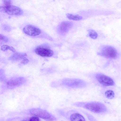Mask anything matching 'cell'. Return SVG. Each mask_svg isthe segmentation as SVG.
I'll use <instances>...</instances> for the list:
<instances>
[{
  "instance_id": "6da1fadb",
  "label": "cell",
  "mask_w": 121,
  "mask_h": 121,
  "mask_svg": "<svg viewBox=\"0 0 121 121\" xmlns=\"http://www.w3.org/2000/svg\"><path fill=\"white\" fill-rule=\"evenodd\" d=\"M30 114L48 121H53L55 118L47 111L40 109L34 108L30 111Z\"/></svg>"
},
{
  "instance_id": "7a4b0ae2",
  "label": "cell",
  "mask_w": 121,
  "mask_h": 121,
  "mask_svg": "<svg viewBox=\"0 0 121 121\" xmlns=\"http://www.w3.org/2000/svg\"><path fill=\"white\" fill-rule=\"evenodd\" d=\"M87 110L96 113H100L106 111V106L103 104L97 102H93L87 103L85 106Z\"/></svg>"
},
{
  "instance_id": "3957f363",
  "label": "cell",
  "mask_w": 121,
  "mask_h": 121,
  "mask_svg": "<svg viewBox=\"0 0 121 121\" xmlns=\"http://www.w3.org/2000/svg\"><path fill=\"white\" fill-rule=\"evenodd\" d=\"M63 85L72 88H80L85 86L86 83L82 80L76 78H66L62 81Z\"/></svg>"
},
{
  "instance_id": "277c9868",
  "label": "cell",
  "mask_w": 121,
  "mask_h": 121,
  "mask_svg": "<svg viewBox=\"0 0 121 121\" xmlns=\"http://www.w3.org/2000/svg\"><path fill=\"white\" fill-rule=\"evenodd\" d=\"M99 54L106 58L114 59L117 57V53L116 49L113 47L106 46L102 48Z\"/></svg>"
},
{
  "instance_id": "5b68a950",
  "label": "cell",
  "mask_w": 121,
  "mask_h": 121,
  "mask_svg": "<svg viewBox=\"0 0 121 121\" xmlns=\"http://www.w3.org/2000/svg\"><path fill=\"white\" fill-rule=\"evenodd\" d=\"M0 9L2 11L10 15H20L23 13V11L21 9L12 4L0 6Z\"/></svg>"
},
{
  "instance_id": "8992f818",
  "label": "cell",
  "mask_w": 121,
  "mask_h": 121,
  "mask_svg": "<svg viewBox=\"0 0 121 121\" xmlns=\"http://www.w3.org/2000/svg\"><path fill=\"white\" fill-rule=\"evenodd\" d=\"M95 77L99 82L104 86H112L114 84V82L112 78L103 74L98 73Z\"/></svg>"
},
{
  "instance_id": "52a82bcc",
  "label": "cell",
  "mask_w": 121,
  "mask_h": 121,
  "mask_svg": "<svg viewBox=\"0 0 121 121\" xmlns=\"http://www.w3.org/2000/svg\"><path fill=\"white\" fill-rule=\"evenodd\" d=\"M25 78L22 77H19L11 78L7 82L6 85L9 88H13L19 86L25 82Z\"/></svg>"
},
{
  "instance_id": "ba28073f",
  "label": "cell",
  "mask_w": 121,
  "mask_h": 121,
  "mask_svg": "<svg viewBox=\"0 0 121 121\" xmlns=\"http://www.w3.org/2000/svg\"><path fill=\"white\" fill-rule=\"evenodd\" d=\"M23 30L25 34L30 36H36L40 34L41 33L40 29L31 25H28L26 26L23 28Z\"/></svg>"
},
{
  "instance_id": "9c48e42d",
  "label": "cell",
  "mask_w": 121,
  "mask_h": 121,
  "mask_svg": "<svg viewBox=\"0 0 121 121\" xmlns=\"http://www.w3.org/2000/svg\"><path fill=\"white\" fill-rule=\"evenodd\" d=\"M35 53L43 57H50L53 54L52 50L43 46H39L36 47L35 50Z\"/></svg>"
},
{
  "instance_id": "30bf717a",
  "label": "cell",
  "mask_w": 121,
  "mask_h": 121,
  "mask_svg": "<svg viewBox=\"0 0 121 121\" xmlns=\"http://www.w3.org/2000/svg\"><path fill=\"white\" fill-rule=\"evenodd\" d=\"M73 24L71 22L64 21L61 22L59 26L58 30L59 34L65 35L72 27Z\"/></svg>"
},
{
  "instance_id": "8fae6325",
  "label": "cell",
  "mask_w": 121,
  "mask_h": 121,
  "mask_svg": "<svg viewBox=\"0 0 121 121\" xmlns=\"http://www.w3.org/2000/svg\"><path fill=\"white\" fill-rule=\"evenodd\" d=\"M27 56L25 53L16 52L13 54L9 58L10 60L13 61H17L23 59Z\"/></svg>"
},
{
  "instance_id": "7c38bea8",
  "label": "cell",
  "mask_w": 121,
  "mask_h": 121,
  "mask_svg": "<svg viewBox=\"0 0 121 121\" xmlns=\"http://www.w3.org/2000/svg\"><path fill=\"white\" fill-rule=\"evenodd\" d=\"M71 121H85L84 117L78 113H73L70 117Z\"/></svg>"
},
{
  "instance_id": "4fadbf2b",
  "label": "cell",
  "mask_w": 121,
  "mask_h": 121,
  "mask_svg": "<svg viewBox=\"0 0 121 121\" xmlns=\"http://www.w3.org/2000/svg\"><path fill=\"white\" fill-rule=\"evenodd\" d=\"M67 17L69 19L74 20H79L82 19V17L78 15H73L70 14H67Z\"/></svg>"
},
{
  "instance_id": "5bb4252c",
  "label": "cell",
  "mask_w": 121,
  "mask_h": 121,
  "mask_svg": "<svg viewBox=\"0 0 121 121\" xmlns=\"http://www.w3.org/2000/svg\"><path fill=\"white\" fill-rule=\"evenodd\" d=\"M1 49L4 51H5L7 50H9L14 52H15L16 51L15 50L13 47L7 45H2L1 47Z\"/></svg>"
},
{
  "instance_id": "9a60e30c",
  "label": "cell",
  "mask_w": 121,
  "mask_h": 121,
  "mask_svg": "<svg viewBox=\"0 0 121 121\" xmlns=\"http://www.w3.org/2000/svg\"><path fill=\"white\" fill-rule=\"evenodd\" d=\"M105 95L106 97L107 98L112 99L114 97V93L112 91L108 90L105 91Z\"/></svg>"
},
{
  "instance_id": "2e32d148",
  "label": "cell",
  "mask_w": 121,
  "mask_h": 121,
  "mask_svg": "<svg viewBox=\"0 0 121 121\" xmlns=\"http://www.w3.org/2000/svg\"><path fill=\"white\" fill-rule=\"evenodd\" d=\"M89 35L91 38L93 39H95L98 37L97 33L94 30H88Z\"/></svg>"
},
{
  "instance_id": "e0dca14e",
  "label": "cell",
  "mask_w": 121,
  "mask_h": 121,
  "mask_svg": "<svg viewBox=\"0 0 121 121\" xmlns=\"http://www.w3.org/2000/svg\"><path fill=\"white\" fill-rule=\"evenodd\" d=\"M0 42H7L8 41V39L4 35L0 34Z\"/></svg>"
},
{
  "instance_id": "ac0fdd59",
  "label": "cell",
  "mask_w": 121,
  "mask_h": 121,
  "mask_svg": "<svg viewBox=\"0 0 121 121\" xmlns=\"http://www.w3.org/2000/svg\"><path fill=\"white\" fill-rule=\"evenodd\" d=\"M29 121H40V120L38 117L33 116L30 118Z\"/></svg>"
},
{
  "instance_id": "d6986e66",
  "label": "cell",
  "mask_w": 121,
  "mask_h": 121,
  "mask_svg": "<svg viewBox=\"0 0 121 121\" xmlns=\"http://www.w3.org/2000/svg\"><path fill=\"white\" fill-rule=\"evenodd\" d=\"M29 62V60L26 57L22 60L21 63L25 65L28 63Z\"/></svg>"
},
{
  "instance_id": "ffe728a7",
  "label": "cell",
  "mask_w": 121,
  "mask_h": 121,
  "mask_svg": "<svg viewBox=\"0 0 121 121\" xmlns=\"http://www.w3.org/2000/svg\"><path fill=\"white\" fill-rule=\"evenodd\" d=\"M4 5H7L11 4L12 3L10 0H4L3 1Z\"/></svg>"
},
{
  "instance_id": "44dd1931",
  "label": "cell",
  "mask_w": 121,
  "mask_h": 121,
  "mask_svg": "<svg viewBox=\"0 0 121 121\" xmlns=\"http://www.w3.org/2000/svg\"><path fill=\"white\" fill-rule=\"evenodd\" d=\"M22 121H27L26 120H24Z\"/></svg>"
}]
</instances>
